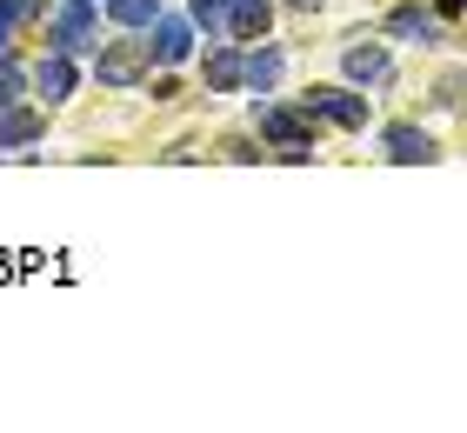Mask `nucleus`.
Wrapping results in <instances>:
<instances>
[{
	"label": "nucleus",
	"instance_id": "obj_3",
	"mask_svg": "<svg viewBox=\"0 0 467 433\" xmlns=\"http://www.w3.org/2000/svg\"><path fill=\"white\" fill-rule=\"evenodd\" d=\"M187 40H194L187 20H161V14H154V40H147V54H154L161 67H174V60H187Z\"/></svg>",
	"mask_w": 467,
	"mask_h": 433
},
{
	"label": "nucleus",
	"instance_id": "obj_4",
	"mask_svg": "<svg viewBox=\"0 0 467 433\" xmlns=\"http://www.w3.org/2000/svg\"><path fill=\"white\" fill-rule=\"evenodd\" d=\"M261 134L281 147H314V127L301 114H287V107H261Z\"/></svg>",
	"mask_w": 467,
	"mask_h": 433
},
{
	"label": "nucleus",
	"instance_id": "obj_14",
	"mask_svg": "<svg viewBox=\"0 0 467 433\" xmlns=\"http://www.w3.org/2000/svg\"><path fill=\"white\" fill-rule=\"evenodd\" d=\"M207 87H241V54H214L207 60Z\"/></svg>",
	"mask_w": 467,
	"mask_h": 433
},
{
	"label": "nucleus",
	"instance_id": "obj_8",
	"mask_svg": "<svg viewBox=\"0 0 467 433\" xmlns=\"http://www.w3.org/2000/svg\"><path fill=\"white\" fill-rule=\"evenodd\" d=\"M100 80H108V87H134V80H140V54H134V47L100 54Z\"/></svg>",
	"mask_w": 467,
	"mask_h": 433
},
{
	"label": "nucleus",
	"instance_id": "obj_7",
	"mask_svg": "<svg viewBox=\"0 0 467 433\" xmlns=\"http://www.w3.org/2000/svg\"><path fill=\"white\" fill-rule=\"evenodd\" d=\"M388 160H434V140L420 127H394L388 134Z\"/></svg>",
	"mask_w": 467,
	"mask_h": 433
},
{
	"label": "nucleus",
	"instance_id": "obj_12",
	"mask_svg": "<svg viewBox=\"0 0 467 433\" xmlns=\"http://www.w3.org/2000/svg\"><path fill=\"white\" fill-rule=\"evenodd\" d=\"M40 134V114H0V147H20Z\"/></svg>",
	"mask_w": 467,
	"mask_h": 433
},
{
	"label": "nucleus",
	"instance_id": "obj_16",
	"mask_svg": "<svg viewBox=\"0 0 467 433\" xmlns=\"http://www.w3.org/2000/svg\"><path fill=\"white\" fill-rule=\"evenodd\" d=\"M14 94H20V74L7 67V60H0V107H14Z\"/></svg>",
	"mask_w": 467,
	"mask_h": 433
},
{
	"label": "nucleus",
	"instance_id": "obj_11",
	"mask_svg": "<svg viewBox=\"0 0 467 433\" xmlns=\"http://www.w3.org/2000/svg\"><path fill=\"white\" fill-rule=\"evenodd\" d=\"M241 80H254V87H274V80H281V54H274V47L247 54V60H241Z\"/></svg>",
	"mask_w": 467,
	"mask_h": 433
},
{
	"label": "nucleus",
	"instance_id": "obj_10",
	"mask_svg": "<svg viewBox=\"0 0 467 433\" xmlns=\"http://www.w3.org/2000/svg\"><path fill=\"white\" fill-rule=\"evenodd\" d=\"M40 94H47V100H67V94H74V67H67V54L40 60Z\"/></svg>",
	"mask_w": 467,
	"mask_h": 433
},
{
	"label": "nucleus",
	"instance_id": "obj_17",
	"mask_svg": "<svg viewBox=\"0 0 467 433\" xmlns=\"http://www.w3.org/2000/svg\"><path fill=\"white\" fill-rule=\"evenodd\" d=\"M294 7H321V0H294Z\"/></svg>",
	"mask_w": 467,
	"mask_h": 433
},
{
	"label": "nucleus",
	"instance_id": "obj_13",
	"mask_svg": "<svg viewBox=\"0 0 467 433\" xmlns=\"http://www.w3.org/2000/svg\"><path fill=\"white\" fill-rule=\"evenodd\" d=\"M154 14H161V0H114L120 27H154Z\"/></svg>",
	"mask_w": 467,
	"mask_h": 433
},
{
	"label": "nucleus",
	"instance_id": "obj_5",
	"mask_svg": "<svg viewBox=\"0 0 467 433\" xmlns=\"http://www.w3.org/2000/svg\"><path fill=\"white\" fill-rule=\"evenodd\" d=\"M388 74H394V60L380 54V47H348V80H360V87H388Z\"/></svg>",
	"mask_w": 467,
	"mask_h": 433
},
{
	"label": "nucleus",
	"instance_id": "obj_2",
	"mask_svg": "<svg viewBox=\"0 0 467 433\" xmlns=\"http://www.w3.org/2000/svg\"><path fill=\"white\" fill-rule=\"evenodd\" d=\"M307 107H314V114H327L334 127H368V100H360V94H341V87H314Z\"/></svg>",
	"mask_w": 467,
	"mask_h": 433
},
{
	"label": "nucleus",
	"instance_id": "obj_6",
	"mask_svg": "<svg viewBox=\"0 0 467 433\" xmlns=\"http://www.w3.org/2000/svg\"><path fill=\"white\" fill-rule=\"evenodd\" d=\"M267 0H227V34L234 40H254V34H267Z\"/></svg>",
	"mask_w": 467,
	"mask_h": 433
},
{
	"label": "nucleus",
	"instance_id": "obj_9",
	"mask_svg": "<svg viewBox=\"0 0 467 433\" xmlns=\"http://www.w3.org/2000/svg\"><path fill=\"white\" fill-rule=\"evenodd\" d=\"M388 27H394V34H408V40H420V47H441V40H448L428 14H414V7H400V14L388 20Z\"/></svg>",
	"mask_w": 467,
	"mask_h": 433
},
{
	"label": "nucleus",
	"instance_id": "obj_1",
	"mask_svg": "<svg viewBox=\"0 0 467 433\" xmlns=\"http://www.w3.org/2000/svg\"><path fill=\"white\" fill-rule=\"evenodd\" d=\"M54 40H60V54L94 47V7H88V0H67V7L54 14Z\"/></svg>",
	"mask_w": 467,
	"mask_h": 433
},
{
	"label": "nucleus",
	"instance_id": "obj_15",
	"mask_svg": "<svg viewBox=\"0 0 467 433\" xmlns=\"http://www.w3.org/2000/svg\"><path fill=\"white\" fill-rule=\"evenodd\" d=\"M194 20L207 34H227V0H194Z\"/></svg>",
	"mask_w": 467,
	"mask_h": 433
}]
</instances>
